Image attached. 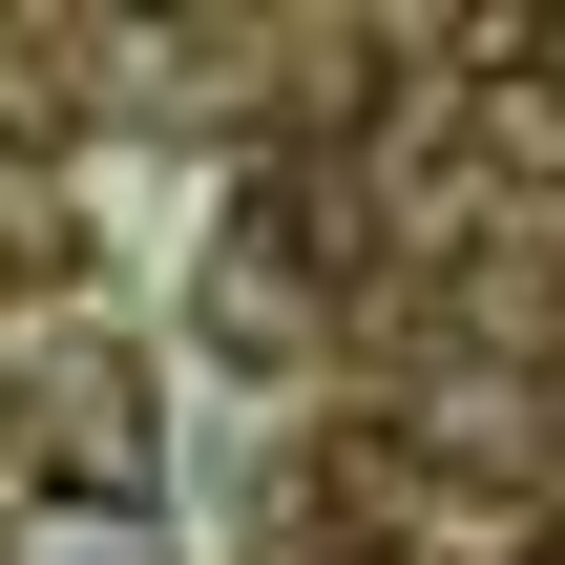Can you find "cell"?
<instances>
[{
    "label": "cell",
    "instance_id": "6da1fadb",
    "mask_svg": "<svg viewBox=\"0 0 565 565\" xmlns=\"http://www.w3.org/2000/svg\"><path fill=\"white\" fill-rule=\"evenodd\" d=\"M21 461H42L63 524H147V482H168V398H147L126 356H63V377L21 398Z\"/></svg>",
    "mask_w": 565,
    "mask_h": 565
},
{
    "label": "cell",
    "instance_id": "7a4b0ae2",
    "mask_svg": "<svg viewBox=\"0 0 565 565\" xmlns=\"http://www.w3.org/2000/svg\"><path fill=\"white\" fill-rule=\"evenodd\" d=\"M315 252H335V231H315ZM315 252H294V210H252V231L189 273V335L252 356V377H294V356H315Z\"/></svg>",
    "mask_w": 565,
    "mask_h": 565
},
{
    "label": "cell",
    "instance_id": "3957f363",
    "mask_svg": "<svg viewBox=\"0 0 565 565\" xmlns=\"http://www.w3.org/2000/svg\"><path fill=\"white\" fill-rule=\"evenodd\" d=\"M63 273H84V231H63L42 189H0V294H63Z\"/></svg>",
    "mask_w": 565,
    "mask_h": 565
},
{
    "label": "cell",
    "instance_id": "277c9868",
    "mask_svg": "<svg viewBox=\"0 0 565 565\" xmlns=\"http://www.w3.org/2000/svg\"><path fill=\"white\" fill-rule=\"evenodd\" d=\"M21 565H168V545H147V524H42Z\"/></svg>",
    "mask_w": 565,
    "mask_h": 565
},
{
    "label": "cell",
    "instance_id": "5b68a950",
    "mask_svg": "<svg viewBox=\"0 0 565 565\" xmlns=\"http://www.w3.org/2000/svg\"><path fill=\"white\" fill-rule=\"evenodd\" d=\"M524 565H565V524H545V545H524Z\"/></svg>",
    "mask_w": 565,
    "mask_h": 565
}]
</instances>
